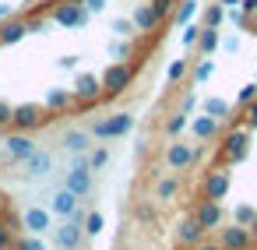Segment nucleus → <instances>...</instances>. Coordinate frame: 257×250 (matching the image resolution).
<instances>
[{"label": "nucleus", "instance_id": "f704fd0d", "mask_svg": "<svg viewBox=\"0 0 257 250\" xmlns=\"http://www.w3.org/2000/svg\"><path fill=\"white\" fill-rule=\"evenodd\" d=\"M243 127L246 131H257V99L246 102V116H243Z\"/></svg>", "mask_w": 257, "mask_h": 250}, {"label": "nucleus", "instance_id": "4be33fe9", "mask_svg": "<svg viewBox=\"0 0 257 250\" xmlns=\"http://www.w3.org/2000/svg\"><path fill=\"white\" fill-rule=\"evenodd\" d=\"M64 145H67V152L81 155V152H88V145H92V134H85V131H71V134L64 138Z\"/></svg>", "mask_w": 257, "mask_h": 250}, {"label": "nucleus", "instance_id": "a878e982", "mask_svg": "<svg viewBox=\"0 0 257 250\" xmlns=\"http://www.w3.org/2000/svg\"><path fill=\"white\" fill-rule=\"evenodd\" d=\"M257 218V211H253V204H236V211H232V222H239V225H246L250 229V222Z\"/></svg>", "mask_w": 257, "mask_h": 250}, {"label": "nucleus", "instance_id": "20e7f679", "mask_svg": "<svg viewBox=\"0 0 257 250\" xmlns=\"http://www.w3.org/2000/svg\"><path fill=\"white\" fill-rule=\"evenodd\" d=\"M67 190H74L78 197H85L88 190H92V166H88V159H74L71 162V173H67Z\"/></svg>", "mask_w": 257, "mask_h": 250}, {"label": "nucleus", "instance_id": "864d4df0", "mask_svg": "<svg viewBox=\"0 0 257 250\" xmlns=\"http://www.w3.org/2000/svg\"><path fill=\"white\" fill-rule=\"evenodd\" d=\"M253 81H257V78H253Z\"/></svg>", "mask_w": 257, "mask_h": 250}, {"label": "nucleus", "instance_id": "ea45409f", "mask_svg": "<svg viewBox=\"0 0 257 250\" xmlns=\"http://www.w3.org/2000/svg\"><path fill=\"white\" fill-rule=\"evenodd\" d=\"M81 4H85L88 15H102L106 11V0H81Z\"/></svg>", "mask_w": 257, "mask_h": 250}, {"label": "nucleus", "instance_id": "aec40b11", "mask_svg": "<svg viewBox=\"0 0 257 250\" xmlns=\"http://www.w3.org/2000/svg\"><path fill=\"white\" fill-rule=\"evenodd\" d=\"M25 169H29V176H32V180H43V176L50 173V155L36 148V152L25 159Z\"/></svg>", "mask_w": 257, "mask_h": 250}, {"label": "nucleus", "instance_id": "c9c22d12", "mask_svg": "<svg viewBox=\"0 0 257 250\" xmlns=\"http://www.w3.org/2000/svg\"><path fill=\"white\" fill-rule=\"evenodd\" d=\"M152 11L159 15V22L169 18V15H173V0H152Z\"/></svg>", "mask_w": 257, "mask_h": 250}, {"label": "nucleus", "instance_id": "79ce46f5", "mask_svg": "<svg viewBox=\"0 0 257 250\" xmlns=\"http://www.w3.org/2000/svg\"><path fill=\"white\" fill-rule=\"evenodd\" d=\"M11 109H15V106L0 102V127H8V123H11Z\"/></svg>", "mask_w": 257, "mask_h": 250}, {"label": "nucleus", "instance_id": "412c9836", "mask_svg": "<svg viewBox=\"0 0 257 250\" xmlns=\"http://www.w3.org/2000/svg\"><path fill=\"white\" fill-rule=\"evenodd\" d=\"M218 43H222V36H218V29H211V25H204V29L197 32V50H201L204 57H211V53L218 50Z\"/></svg>", "mask_w": 257, "mask_h": 250}, {"label": "nucleus", "instance_id": "0eeeda50", "mask_svg": "<svg viewBox=\"0 0 257 250\" xmlns=\"http://www.w3.org/2000/svg\"><path fill=\"white\" fill-rule=\"evenodd\" d=\"M229 183H232L229 169H211V173L204 176L201 190H204V197H208V201H222V197L229 194Z\"/></svg>", "mask_w": 257, "mask_h": 250}, {"label": "nucleus", "instance_id": "f3484780", "mask_svg": "<svg viewBox=\"0 0 257 250\" xmlns=\"http://www.w3.org/2000/svg\"><path fill=\"white\" fill-rule=\"evenodd\" d=\"M176 239H180L183 246H197V243L204 239V229H201V225L194 222V215L180 222V229H176Z\"/></svg>", "mask_w": 257, "mask_h": 250}, {"label": "nucleus", "instance_id": "9d476101", "mask_svg": "<svg viewBox=\"0 0 257 250\" xmlns=\"http://www.w3.org/2000/svg\"><path fill=\"white\" fill-rule=\"evenodd\" d=\"M78 204H81V197H78L74 190L60 187V190H53V197H50V215H57V218H71Z\"/></svg>", "mask_w": 257, "mask_h": 250}, {"label": "nucleus", "instance_id": "6ab92c4d", "mask_svg": "<svg viewBox=\"0 0 257 250\" xmlns=\"http://www.w3.org/2000/svg\"><path fill=\"white\" fill-rule=\"evenodd\" d=\"M190 131H194V138H197V141H211V138L218 134V120L204 113V116H197V120L190 123Z\"/></svg>", "mask_w": 257, "mask_h": 250}, {"label": "nucleus", "instance_id": "de8ad7c7", "mask_svg": "<svg viewBox=\"0 0 257 250\" xmlns=\"http://www.w3.org/2000/svg\"><path fill=\"white\" fill-rule=\"evenodd\" d=\"M194 250H222V243H204V239H201Z\"/></svg>", "mask_w": 257, "mask_h": 250}, {"label": "nucleus", "instance_id": "c85d7f7f", "mask_svg": "<svg viewBox=\"0 0 257 250\" xmlns=\"http://www.w3.org/2000/svg\"><path fill=\"white\" fill-rule=\"evenodd\" d=\"M166 78H169V85L183 81V78H187V60H173V64H169V71H166Z\"/></svg>", "mask_w": 257, "mask_h": 250}, {"label": "nucleus", "instance_id": "393cba45", "mask_svg": "<svg viewBox=\"0 0 257 250\" xmlns=\"http://www.w3.org/2000/svg\"><path fill=\"white\" fill-rule=\"evenodd\" d=\"M71 99H74V95H67V92L53 88V92L46 95V109H67V106H71Z\"/></svg>", "mask_w": 257, "mask_h": 250}, {"label": "nucleus", "instance_id": "f8f14e48", "mask_svg": "<svg viewBox=\"0 0 257 250\" xmlns=\"http://www.w3.org/2000/svg\"><path fill=\"white\" fill-rule=\"evenodd\" d=\"M11 123H15L18 131H29V127H39V123H43V106H36V102H25V106H15V109H11Z\"/></svg>", "mask_w": 257, "mask_h": 250}, {"label": "nucleus", "instance_id": "58836bf2", "mask_svg": "<svg viewBox=\"0 0 257 250\" xmlns=\"http://www.w3.org/2000/svg\"><path fill=\"white\" fill-rule=\"evenodd\" d=\"M197 32H201L197 25H183V36H180V39H183L187 46H194V43H197Z\"/></svg>", "mask_w": 257, "mask_h": 250}, {"label": "nucleus", "instance_id": "423d86ee", "mask_svg": "<svg viewBox=\"0 0 257 250\" xmlns=\"http://www.w3.org/2000/svg\"><path fill=\"white\" fill-rule=\"evenodd\" d=\"M222 218H225V211H222V204L218 201H197V208H194V222L208 232V229H218L222 225Z\"/></svg>", "mask_w": 257, "mask_h": 250}, {"label": "nucleus", "instance_id": "2f4dec72", "mask_svg": "<svg viewBox=\"0 0 257 250\" xmlns=\"http://www.w3.org/2000/svg\"><path fill=\"white\" fill-rule=\"evenodd\" d=\"M18 250H46V243H43L36 232H29V236H22V239H18Z\"/></svg>", "mask_w": 257, "mask_h": 250}, {"label": "nucleus", "instance_id": "7ed1b4c3", "mask_svg": "<svg viewBox=\"0 0 257 250\" xmlns=\"http://www.w3.org/2000/svg\"><path fill=\"white\" fill-rule=\"evenodd\" d=\"M131 127H134V116H131V113H116V116H109V120H99V123L92 127V138H102V141L123 138V134H131Z\"/></svg>", "mask_w": 257, "mask_h": 250}, {"label": "nucleus", "instance_id": "cd10ccee", "mask_svg": "<svg viewBox=\"0 0 257 250\" xmlns=\"http://www.w3.org/2000/svg\"><path fill=\"white\" fill-rule=\"evenodd\" d=\"M102 225H106L102 211H92V215H85V232H88V236H99V232H102Z\"/></svg>", "mask_w": 257, "mask_h": 250}, {"label": "nucleus", "instance_id": "c756f323", "mask_svg": "<svg viewBox=\"0 0 257 250\" xmlns=\"http://www.w3.org/2000/svg\"><path fill=\"white\" fill-rule=\"evenodd\" d=\"M194 11H197V0H183V4L176 8V22H180V25H187V22L194 18Z\"/></svg>", "mask_w": 257, "mask_h": 250}, {"label": "nucleus", "instance_id": "5701e85b", "mask_svg": "<svg viewBox=\"0 0 257 250\" xmlns=\"http://www.w3.org/2000/svg\"><path fill=\"white\" fill-rule=\"evenodd\" d=\"M204 113L215 116V120H222V116L232 113V102H229V99H208V102H204Z\"/></svg>", "mask_w": 257, "mask_h": 250}, {"label": "nucleus", "instance_id": "f257e3e1", "mask_svg": "<svg viewBox=\"0 0 257 250\" xmlns=\"http://www.w3.org/2000/svg\"><path fill=\"white\" fill-rule=\"evenodd\" d=\"M131 78H134V67L123 64V60H113V64L106 67V74L99 78V81H102V95H120V92H127Z\"/></svg>", "mask_w": 257, "mask_h": 250}, {"label": "nucleus", "instance_id": "ddd939ff", "mask_svg": "<svg viewBox=\"0 0 257 250\" xmlns=\"http://www.w3.org/2000/svg\"><path fill=\"white\" fill-rule=\"evenodd\" d=\"M102 95V81L95 78V74H81L78 81H74V99L78 102H95Z\"/></svg>", "mask_w": 257, "mask_h": 250}, {"label": "nucleus", "instance_id": "a18cd8bd", "mask_svg": "<svg viewBox=\"0 0 257 250\" xmlns=\"http://www.w3.org/2000/svg\"><path fill=\"white\" fill-rule=\"evenodd\" d=\"M239 8H243L246 15H257V0H239Z\"/></svg>", "mask_w": 257, "mask_h": 250}, {"label": "nucleus", "instance_id": "09e8293b", "mask_svg": "<svg viewBox=\"0 0 257 250\" xmlns=\"http://www.w3.org/2000/svg\"><path fill=\"white\" fill-rule=\"evenodd\" d=\"M8 18H11V8H8V4H0V22H8Z\"/></svg>", "mask_w": 257, "mask_h": 250}, {"label": "nucleus", "instance_id": "e433bc0d", "mask_svg": "<svg viewBox=\"0 0 257 250\" xmlns=\"http://www.w3.org/2000/svg\"><path fill=\"white\" fill-rule=\"evenodd\" d=\"M253 99H257V81H250V85L239 88V106H246V102H253Z\"/></svg>", "mask_w": 257, "mask_h": 250}, {"label": "nucleus", "instance_id": "473e14b6", "mask_svg": "<svg viewBox=\"0 0 257 250\" xmlns=\"http://www.w3.org/2000/svg\"><path fill=\"white\" fill-rule=\"evenodd\" d=\"M183 127H187V113H176V116H173V120L166 123V134H169V138H176V134H180Z\"/></svg>", "mask_w": 257, "mask_h": 250}, {"label": "nucleus", "instance_id": "39448f33", "mask_svg": "<svg viewBox=\"0 0 257 250\" xmlns=\"http://www.w3.org/2000/svg\"><path fill=\"white\" fill-rule=\"evenodd\" d=\"M246 152H250V131H246V127H239V131H232V134H225V148H222L225 162H243V159H246Z\"/></svg>", "mask_w": 257, "mask_h": 250}, {"label": "nucleus", "instance_id": "4c0bfd02", "mask_svg": "<svg viewBox=\"0 0 257 250\" xmlns=\"http://www.w3.org/2000/svg\"><path fill=\"white\" fill-rule=\"evenodd\" d=\"M106 159H109V152H106V148H99V152H92L88 166H92V169H102V166H106Z\"/></svg>", "mask_w": 257, "mask_h": 250}, {"label": "nucleus", "instance_id": "f03ea898", "mask_svg": "<svg viewBox=\"0 0 257 250\" xmlns=\"http://www.w3.org/2000/svg\"><path fill=\"white\" fill-rule=\"evenodd\" d=\"M53 22L64 25V29H85L88 25V11L81 0H60L57 11H53Z\"/></svg>", "mask_w": 257, "mask_h": 250}, {"label": "nucleus", "instance_id": "a211bd4d", "mask_svg": "<svg viewBox=\"0 0 257 250\" xmlns=\"http://www.w3.org/2000/svg\"><path fill=\"white\" fill-rule=\"evenodd\" d=\"M166 162H169V169H183V166L194 162V148H190V145H169Z\"/></svg>", "mask_w": 257, "mask_h": 250}, {"label": "nucleus", "instance_id": "a19ab883", "mask_svg": "<svg viewBox=\"0 0 257 250\" xmlns=\"http://www.w3.org/2000/svg\"><path fill=\"white\" fill-rule=\"evenodd\" d=\"M109 53H113L116 60H123V57L131 53V43H116V46H109Z\"/></svg>", "mask_w": 257, "mask_h": 250}, {"label": "nucleus", "instance_id": "b1692460", "mask_svg": "<svg viewBox=\"0 0 257 250\" xmlns=\"http://www.w3.org/2000/svg\"><path fill=\"white\" fill-rule=\"evenodd\" d=\"M176 190H180L176 176H166V180H159V187H155V197H159V201H169V197H176Z\"/></svg>", "mask_w": 257, "mask_h": 250}, {"label": "nucleus", "instance_id": "8fccbe9b", "mask_svg": "<svg viewBox=\"0 0 257 250\" xmlns=\"http://www.w3.org/2000/svg\"><path fill=\"white\" fill-rule=\"evenodd\" d=\"M222 8H239V0H218Z\"/></svg>", "mask_w": 257, "mask_h": 250}, {"label": "nucleus", "instance_id": "9b49d317", "mask_svg": "<svg viewBox=\"0 0 257 250\" xmlns=\"http://www.w3.org/2000/svg\"><path fill=\"white\" fill-rule=\"evenodd\" d=\"M22 225H25L29 232L43 236V232H50V225H53V215H50V208H39V204H32V208H25V215H22Z\"/></svg>", "mask_w": 257, "mask_h": 250}, {"label": "nucleus", "instance_id": "3c124183", "mask_svg": "<svg viewBox=\"0 0 257 250\" xmlns=\"http://www.w3.org/2000/svg\"><path fill=\"white\" fill-rule=\"evenodd\" d=\"M250 236H253V239H257V218H253V222H250Z\"/></svg>", "mask_w": 257, "mask_h": 250}, {"label": "nucleus", "instance_id": "4468645a", "mask_svg": "<svg viewBox=\"0 0 257 250\" xmlns=\"http://www.w3.org/2000/svg\"><path fill=\"white\" fill-rule=\"evenodd\" d=\"M25 36H29V22H22V18H11V22L0 25V46H15Z\"/></svg>", "mask_w": 257, "mask_h": 250}, {"label": "nucleus", "instance_id": "dca6fc26", "mask_svg": "<svg viewBox=\"0 0 257 250\" xmlns=\"http://www.w3.org/2000/svg\"><path fill=\"white\" fill-rule=\"evenodd\" d=\"M8 152H11V159H22V162H25V159L36 152V141H32L25 131H22V134H11V138H8Z\"/></svg>", "mask_w": 257, "mask_h": 250}, {"label": "nucleus", "instance_id": "7c9ffc66", "mask_svg": "<svg viewBox=\"0 0 257 250\" xmlns=\"http://www.w3.org/2000/svg\"><path fill=\"white\" fill-rule=\"evenodd\" d=\"M138 29H134V22H127V18H116L113 22V36H120V39H131Z\"/></svg>", "mask_w": 257, "mask_h": 250}, {"label": "nucleus", "instance_id": "49530a36", "mask_svg": "<svg viewBox=\"0 0 257 250\" xmlns=\"http://www.w3.org/2000/svg\"><path fill=\"white\" fill-rule=\"evenodd\" d=\"M74 64H78V57H60V67H64V71H71Z\"/></svg>", "mask_w": 257, "mask_h": 250}, {"label": "nucleus", "instance_id": "603ef678", "mask_svg": "<svg viewBox=\"0 0 257 250\" xmlns=\"http://www.w3.org/2000/svg\"><path fill=\"white\" fill-rule=\"evenodd\" d=\"M57 4H60V0H57Z\"/></svg>", "mask_w": 257, "mask_h": 250}, {"label": "nucleus", "instance_id": "2eb2a0df", "mask_svg": "<svg viewBox=\"0 0 257 250\" xmlns=\"http://www.w3.org/2000/svg\"><path fill=\"white\" fill-rule=\"evenodd\" d=\"M131 22H134V29H138V32H155L159 15L152 11V4H138V8H134V15H131Z\"/></svg>", "mask_w": 257, "mask_h": 250}, {"label": "nucleus", "instance_id": "6e6552de", "mask_svg": "<svg viewBox=\"0 0 257 250\" xmlns=\"http://www.w3.org/2000/svg\"><path fill=\"white\" fill-rule=\"evenodd\" d=\"M81 232H85V225H81L78 218H64V222L53 229V239H57L60 250H74V246L81 243Z\"/></svg>", "mask_w": 257, "mask_h": 250}, {"label": "nucleus", "instance_id": "bb28decb", "mask_svg": "<svg viewBox=\"0 0 257 250\" xmlns=\"http://www.w3.org/2000/svg\"><path fill=\"white\" fill-rule=\"evenodd\" d=\"M222 18H225V8H222V4H211V8H204V25L218 29V25H222Z\"/></svg>", "mask_w": 257, "mask_h": 250}, {"label": "nucleus", "instance_id": "1a4fd4ad", "mask_svg": "<svg viewBox=\"0 0 257 250\" xmlns=\"http://www.w3.org/2000/svg\"><path fill=\"white\" fill-rule=\"evenodd\" d=\"M218 243H222V250H250L253 236H250V229H246V225L232 222L229 229H222V232H218Z\"/></svg>", "mask_w": 257, "mask_h": 250}, {"label": "nucleus", "instance_id": "37998d69", "mask_svg": "<svg viewBox=\"0 0 257 250\" xmlns=\"http://www.w3.org/2000/svg\"><path fill=\"white\" fill-rule=\"evenodd\" d=\"M222 46H225V53H236V50H239V39L229 36V39H222Z\"/></svg>", "mask_w": 257, "mask_h": 250}, {"label": "nucleus", "instance_id": "c03bdc74", "mask_svg": "<svg viewBox=\"0 0 257 250\" xmlns=\"http://www.w3.org/2000/svg\"><path fill=\"white\" fill-rule=\"evenodd\" d=\"M8 246H11V232L0 225V250H8Z\"/></svg>", "mask_w": 257, "mask_h": 250}, {"label": "nucleus", "instance_id": "72a5a7b5", "mask_svg": "<svg viewBox=\"0 0 257 250\" xmlns=\"http://www.w3.org/2000/svg\"><path fill=\"white\" fill-rule=\"evenodd\" d=\"M211 74H215V64H211V60H201L197 71H194V81H208Z\"/></svg>", "mask_w": 257, "mask_h": 250}]
</instances>
